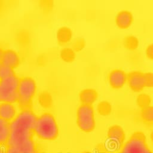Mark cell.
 Listing matches in <instances>:
<instances>
[{
    "instance_id": "cell-1",
    "label": "cell",
    "mask_w": 153,
    "mask_h": 153,
    "mask_svg": "<svg viewBox=\"0 0 153 153\" xmlns=\"http://www.w3.org/2000/svg\"><path fill=\"white\" fill-rule=\"evenodd\" d=\"M33 133L35 136L44 140H54L59 134V128L55 117L46 112L37 116L35 120Z\"/></svg>"
},
{
    "instance_id": "cell-2",
    "label": "cell",
    "mask_w": 153,
    "mask_h": 153,
    "mask_svg": "<svg viewBox=\"0 0 153 153\" xmlns=\"http://www.w3.org/2000/svg\"><path fill=\"white\" fill-rule=\"evenodd\" d=\"M36 83L32 77L29 76L20 77L17 102L20 109L32 108V102L36 94Z\"/></svg>"
},
{
    "instance_id": "cell-3",
    "label": "cell",
    "mask_w": 153,
    "mask_h": 153,
    "mask_svg": "<svg viewBox=\"0 0 153 153\" xmlns=\"http://www.w3.org/2000/svg\"><path fill=\"white\" fill-rule=\"evenodd\" d=\"M119 153H153V151L147 143L144 133L137 131L124 142Z\"/></svg>"
},
{
    "instance_id": "cell-4",
    "label": "cell",
    "mask_w": 153,
    "mask_h": 153,
    "mask_svg": "<svg viewBox=\"0 0 153 153\" xmlns=\"http://www.w3.org/2000/svg\"><path fill=\"white\" fill-rule=\"evenodd\" d=\"M76 122L78 128L83 132L93 131L96 127L95 113L93 105L80 104L76 109Z\"/></svg>"
},
{
    "instance_id": "cell-5",
    "label": "cell",
    "mask_w": 153,
    "mask_h": 153,
    "mask_svg": "<svg viewBox=\"0 0 153 153\" xmlns=\"http://www.w3.org/2000/svg\"><path fill=\"white\" fill-rule=\"evenodd\" d=\"M20 77L16 74L0 79V103H17Z\"/></svg>"
},
{
    "instance_id": "cell-6",
    "label": "cell",
    "mask_w": 153,
    "mask_h": 153,
    "mask_svg": "<svg viewBox=\"0 0 153 153\" xmlns=\"http://www.w3.org/2000/svg\"><path fill=\"white\" fill-rule=\"evenodd\" d=\"M126 140V133L123 128L118 124H114L108 128L107 140L104 145L109 149L119 151Z\"/></svg>"
},
{
    "instance_id": "cell-7",
    "label": "cell",
    "mask_w": 153,
    "mask_h": 153,
    "mask_svg": "<svg viewBox=\"0 0 153 153\" xmlns=\"http://www.w3.org/2000/svg\"><path fill=\"white\" fill-rule=\"evenodd\" d=\"M7 153H39V147L34 137L5 145Z\"/></svg>"
},
{
    "instance_id": "cell-8",
    "label": "cell",
    "mask_w": 153,
    "mask_h": 153,
    "mask_svg": "<svg viewBox=\"0 0 153 153\" xmlns=\"http://www.w3.org/2000/svg\"><path fill=\"white\" fill-rule=\"evenodd\" d=\"M127 83L134 92H140L146 88V78L144 72L133 71L127 73Z\"/></svg>"
},
{
    "instance_id": "cell-9",
    "label": "cell",
    "mask_w": 153,
    "mask_h": 153,
    "mask_svg": "<svg viewBox=\"0 0 153 153\" xmlns=\"http://www.w3.org/2000/svg\"><path fill=\"white\" fill-rule=\"evenodd\" d=\"M127 73L121 69H114L108 75L109 85L114 89H120L127 83Z\"/></svg>"
},
{
    "instance_id": "cell-10",
    "label": "cell",
    "mask_w": 153,
    "mask_h": 153,
    "mask_svg": "<svg viewBox=\"0 0 153 153\" xmlns=\"http://www.w3.org/2000/svg\"><path fill=\"white\" fill-rule=\"evenodd\" d=\"M1 61L14 69L20 64L21 57L15 50L7 48L3 51Z\"/></svg>"
},
{
    "instance_id": "cell-11",
    "label": "cell",
    "mask_w": 153,
    "mask_h": 153,
    "mask_svg": "<svg viewBox=\"0 0 153 153\" xmlns=\"http://www.w3.org/2000/svg\"><path fill=\"white\" fill-rule=\"evenodd\" d=\"M134 20L133 14L127 10H122L117 13L115 17L116 25L120 29L128 28Z\"/></svg>"
},
{
    "instance_id": "cell-12",
    "label": "cell",
    "mask_w": 153,
    "mask_h": 153,
    "mask_svg": "<svg viewBox=\"0 0 153 153\" xmlns=\"http://www.w3.org/2000/svg\"><path fill=\"white\" fill-rule=\"evenodd\" d=\"M18 112L13 103H0V117L9 122H11L17 115Z\"/></svg>"
},
{
    "instance_id": "cell-13",
    "label": "cell",
    "mask_w": 153,
    "mask_h": 153,
    "mask_svg": "<svg viewBox=\"0 0 153 153\" xmlns=\"http://www.w3.org/2000/svg\"><path fill=\"white\" fill-rule=\"evenodd\" d=\"M98 96V92L94 88H86L82 89L79 93V100L80 104L93 105L97 100Z\"/></svg>"
},
{
    "instance_id": "cell-14",
    "label": "cell",
    "mask_w": 153,
    "mask_h": 153,
    "mask_svg": "<svg viewBox=\"0 0 153 153\" xmlns=\"http://www.w3.org/2000/svg\"><path fill=\"white\" fill-rule=\"evenodd\" d=\"M72 29L68 26H61L57 30V39L60 45H65L69 43L72 39Z\"/></svg>"
},
{
    "instance_id": "cell-15",
    "label": "cell",
    "mask_w": 153,
    "mask_h": 153,
    "mask_svg": "<svg viewBox=\"0 0 153 153\" xmlns=\"http://www.w3.org/2000/svg\"><path fill=\"white\" fill-rule=\"evenodd\" d=\"M10 134V122L0 117V144L5 145Z\"/></svg>"
},
{
    "instance_id": "cell-16",
    "label": "cell",
    "mask_w": 153,
    "mask_h": 153,
    "mask_svg": "<svg viewBox=\"0 0 153 153\" xmlns=\"http://www.w3.org/2000/svg\"><path fill=\"white\" fill-rule=\"evenodd\" d=\"M140 118L146 124H153V105H149L140 110Z\"/></svg>"
},
{
    "instance_id": "cell-17",
    "label": "cell",
    "mask_w": 153,
    "mask_h": 153,
    "mask_svg": "<svg viewBox=\"0 0 153 153\" xmlns=\"http://www.w3.org/2000/svg\"><path fill=\"white\" fill-rule=\"evenodd\" d=\"M60 57L65 62H72L76 57V52L71 47H64L60 51Z\"/></svg>"
},
{
    "instance_id": "cell-18",
    "label": "cell",
    "mask_w": 153,
    "mask_h": 153,
    "mask_svg": "<svg viewBox=\"0 0 153 153\" xmlns=\"http://www.w3.org/2000/svg\"><path fill=\"white\" fill-rule=\"evenodd\" d=\"M123 44L127 49L134 50L136 49L139 45V40L135 36L128 35L124 38Z\"/></svg>"
},
{
    "instance_id": "cell-19",
    "label": "cell",
    "mask_w": 153,
    "mask_h": 153,
    "mask_svg": "<svg viewBox=\"0 0 153 153\" xmlns=\"http://www.w3.org/2000/svg\"><path fill=\"white\" fill-rule=\"evenodd\" d=\"M97 111L100 115L102 116H108L111 113L112 106L109 102L103 100L97 104Z\"/></svg>"
},
{
    "instance_id": "cell-20",
    "label": "cell",
    "mask_w": 153,
    "mask_h": 153,
    "mask_svg": "<svg viewBox=\"0 0 153 153\" xmlns=\"http://www.w3.org/2000/svg\"><path fill=\"white\" fill-rule=\"evenodd\" d=\"M151 99L148 94L142 93L139 94L136 98V103L140 109L151 105Z\"/></svg>"
},
{
    "instance_id": "cell-21",
    "label": "cell",
    "mask_w": 153,
    "mask_h": 153,
    "mask_svg": "<svg viewBox=\"0 0 153 153\" xmlns=\"http://www.w3.org/2000/svg\"><path fill=\"white\" fill-rule=\"evenodd\" d=\"M14 69L0 61V79L15 74Z\"/></svg>"
},
{
    "instance_id": "cell-22",
    "label": "cell",
    "mask_w": 153,
    "mask_h": 153,
    "mask_svg": "<svg viewBox=\"0 0 153 153\" xmlns=\"http://www.w3.org/2000/svg\"><path fill=\"white\" fill-rule=\"evenodd\" d=\"M85 46V41L84 38L79 36L76 38L71 44V48L75 51L78 52L83 50Z\"/></svg>"
},
{
    "instance_id": "cell-23",
    "label": "cell",
    "mask_w": 153,
    "mask_h": 153,
    "mask_svg": "<svg viewBox=\"0 0 153 153\" xmlns=\"http://www.w3.org/2000/svg\"><path fill=\"white\" fill-rule=\"evenodd\" d=\"M39 100L42 106L48 107L49 106H51L52 99L51 95L48 92L44 91L39 94Z\"/></svg>"
},
{
    "instance_id": "cell-24",
    "label": "cell",
    "mask_w": 153,
    "mask_h": 153,
    "mask_svg": "<svg viewBox=\"0 0 153 153\" xmlns=\"http://www.w3.org/2000/svg\"><path fill=\"white\" fill-rule=\"evenodd\" d=\"M96 153H119V151L109 149L106 148L103 143H99L96 146Z\"/></svg>"
},
{
    "instance_id": "cell-25",
    "label": "cell",
    "mask_w": 153,
    "mask_h": 153,
    "mask_svg": "<svg viewBox=\"0 0 153 153\" xmlns=\"http://www.w3.org/2000/svg\"><path fill=\"white\" fill-rule=\"evenodd\" d=\"M146 78V87H153V72H145Z\"/></svg>"
},
{
    "instance_id": "cell-26",
    "label": "cell",
    "mask_w": 153,
    "mask_h": 153,
    "mask_svg": "<svg viewBox=\"0 0 153 153\" xmlns=\"http://www.w3.org/2000/svg\"><path fill=\"white\" fill-rule=\"evenodd\" d=\"M145 54L146 57L151 60H153V43L149 44L145 50Z\"/></svg>"
},
{
    "instance_id": "cell-27",
    "label": "cell",
    "mask_w": 153,
    "mask_h": 153,
    "mask_svg": "<svg viewBox=\"0 0 153 153\" xmlns=\"http://www.w3.org/2000/svg\"><path fill=\"white\" fill-rule=\"evenodd\" d=\"M0 153H7L6 147L5 145H1L0 147Z\"/></svg>"
},
{
    "instance_id": "cell-28",
    "label": "cell",
    "mask_w": 153,
    "mask_h": 153,
    "mask_svg": "<svg viewBox=\"0 0 153 153\" xmlns=\"http://www.w3.org/2000/svg\"><path fill=\"white\" fill-rule=\"evenodd\" d=\"M3 51H4V50L0 46V61H1V57H2V53H3Z\"/></svg>"
},
{
    "instance_id": "cell-29",
    "label": "cell",
    "mask_w": 153,
    "mask_h": 153,
    "mask_svg": "<svg viewBox=\"0 0 153 153\" xmlns=\"http://www.w3.org/2000/svg\"><path fill=\"white\" fill-rule=\"evenodd\" d=\"M150 137H151V139L152 142H153V130H152V132L151 133V136H150Z\"/></svg>"
},
{
    "instance_id": "cell-30",
    "label": "cell",
    "mask_w": 153,
    "mask_h": 153,
    "mask_svg": "<svg viewBox=\"0 0 153 153\" xmlns=\"http://www.w3.org/2000/svg\"><path fill=\"white\" fill-rule=\"evenodd\" d=\"M1 144H0V147H1Z\"/></svg>"
}]
</instances>
